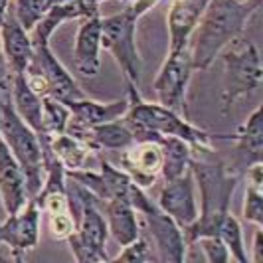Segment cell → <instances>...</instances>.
Instances as JSON below:
<instances>
[{
  "label": "cell",
  "mask_w": 263,
  "mask_h": 263,
  "mask_svg": "<svg viewBox=\"0 0 263 263\" xmlns=\"http://www.w3.org/2000/svg\"><path fill=\"white\" fill-rule=\"evenodd\" d=\"M190 171L200 188L202 210L192 224L182 230L188 248L202 236H218L220 222L230 212L232 196L239 182V172L230 168L222 158L210 148H192Z\"/></svg>",
  "instance_id": "cell-1"
},
{
  "label": "cell",
  "mask_w": 263,
  "mask_h": 263,
  "mask_svg": "<svg viewBox=\"0 0 263 263\" xmlns=\"http://www.w3.org/2000/svg\"><path fill=\"white\" fill-rule=\"evenodd\" d=\"M261 0H208L198 20L188 50L194 71H206L226 46L241 34Z\"/></svg>",
  "instance_id": "cell-2"
},
{
  "label": "cell",
  "mask_w": 263,
  "mask_h": 263,
  "mask_svg": "<svg viewBox=\"0 0 263 263\" xmlns=\"http://www.w3.org/2000/svg\"><path fill=\"white\" fill-rule=\"evenodd\" d=\"M127 99L129 111L125 113L123 123L131 129L135 141H158V137H176L186 141L192 148L212 146V135L190 125L180 117V113L168 107L143 101L135 85H127Z\"/></svg>",
  "instance_id": "cell-3"
},
{
  "label": "cell",
  "mask_w": 263,
  "mask_h": 263,
  "mask_svg": "<svg viewBox=\"0 0 263 263\" xmlns=\"http://www.w3.org/2000/svg\"><path fill=\"white\" fill-rule=\"evenodd\" d=\"M0 137L12 151L14 158L24 172L28 196L34 198L44 184L42 145L36 131L14 111L10 99V81L0 87Z\"/></svg>",
  "instance_id": "cell-4"
},
{
  "label": "cell",
  "mask_w": 263,
  "mask_h": 263,
  "mask_svg": "<svg viewBox=\"0 0 263 263\" xmlns=\"http://www.w3.org/2000/svg\"><path fill=\"white\" fill-rule=\"evenodd\" d=\"M224 60V91L222 113H230L237 99L255 91L263 81L259 50L248 38L237 36L220 52Z\"/></svg>",
  "instance_id": "cell-5"
},
{
  "label": "cell",
  "mask_w": 263,
  "mask_h": 263,
  "mask_svg": "<svg viewBox=\"0 0 263 263\" xmlns=\"http://www.w3.org/2000/svg\"><path fill=\"white\" fill-rule=\"evenodd\" d=\"M129 202L135 212L145 220L146 234L153 248L157 251L158 261L182 263L186 259L188 243L182 234V228L172 220L166 212L158 208L157 202H153L145 194V188L137 186L135 182L129 190Z\"/></svg>",
  "instance_id": "cell-6"
},
{
  "label": "cell",
  "mask_w": 263,
  "mask_h": 263,
  "mask_svg": "<svg viewBox=\"0 0 263 263\" xmlns=\"http://www.w3.org/2000/svg\"><path fill=\"white\" fill-rule=\"evenodd\" d=\"M24 78L30 89L40 97L50 95L66 105L69 101L85 97L78 87L76 79L69 76V71L62 66V62L53 55L48 44H34V55L24 71Z\"/></svg>",
  "instance_id": "cell-7"
},
{
  "label": "cell",
  "mask_w": 263,
  "mask_h": 263,
  "mask_svg": "<svg viewBox=\"0 0 263 263\" xmlns=\"http://www.w3.org/2000/svg\"><path fill=\"white\" fill-rule=\"evenodd\" d=\"M137 22L139 20L125 10L101 18V48L115 58L127 85L135 87L141 83V58L135 42Z\"/></svg>",
  "instance_id": "cell-8"
},
{
  "label": "cell",
  "mask_w": 263,
  "mask_h": 263,
  "mask_svg": "<svg viewBox=\"0 0 263 263\" xmlns=\"http://www.w3.org/2000/svg\"><path fill=\"white\" fill-rule=\"evenodd\" d=\"M192 60L188 46L172 52L166 55L164 64L160 66L157 73V79L153 83V89L157 93L158 103L168 107L172 111L180 113L184 109V97L188 83L192 78Z\"/></svg>",
  "instance_id": "cell-9"
},
{
  "label": "cell",
  "mask_w": 263,
  "mask_h": 263,
  "mask_svg": "<svg viewBox=\"0 0 263 263\" xmlns=\"http://www.w3.org/2000/svg\"><path fill=\"white\" fill-rule=\"evenodd\" d=\"M40 206L34 198H28L24 208L8 216L0 224V246L10 250L12 259H22V253L38 246L40 239Z\"/></svg>",
  "instance_id": "cell-10"
},
{
  "label": "cell",
  "mask_w": 263,
  "mask_h": 263,
  "mask_svg": "<svg viewBox=\"0 0 263 263\" xmlns=\"http://www.w3.org/2000/svg\"><path fill=\"white\" fill-rule=\"evenodd\" d=\"M194 188H196V182H194L192 171H186L178 178L164 180V186L158 192V208L166 212L182 230L188 228L198 218Z\"/></svg>",
  "instance_id": "cell-11"
},
{
  "label": "cell",
  "mask_w": 263,
  "mask_h": 263,
  "mask_svg": "<svg viewBox=\"0 0 263 263\" xmlns=\"http://www.w3.org/2000/svg\"><path fill=\"white\" fill-rule=\"evenodd\" d=\"M121 153V168L135 184L148 188L157 182L162 168V153L157 141H135Z\"/></svg>",
  "instance_id": "cell-12"
},
{
  "label": "cell",
  "mask_w": 263,
  "mask_h": 263,
  "mask_svg": "<svg viewBox=\"0 0 263 263\" xmlns=\"http://www.w3.org/2000/svg\"><path fill=\"white\" fill-rule=\"evenodd\" d=\"M28 198L24 172L14 158L12 151L0 137V200L6 216H14L22 210Z\"/></svg>",
  "instance_id": "cell-13"
},
{
  "label": "cell",
  "mask_w": 263,
  "mask_h": 263,
  "mask_svg": "<svg viewBox=\"0 0 263 263\" xmlns=\"http://www.w3.org/2000/svg\"><path fill=\"white\" fill-rule=\"evenodd\" d=\"M81 26L76 36L73 60L76 69L85 78H93L101 69V14L81 18Z\"/></svg>",
  "instance_id": "cell-14"
},
{
  "label": "cell",
  "mask_w": 263,
  "mask_h": 263,
  "mask_svg": "<svg viewBox=\"0 0 263 263\" xmlns=\"http://www.w3.org/2000/svg\"><path fill=\"white\" fill-rule=\"evenodd\" d=\"M0 46L12 73H24L34 55V44L30 32L22 28L14 10L8 12L6 22L0 28Z\"/></svg>",
  "instance_id": "cell-15"
},
{
  "label": "cell",
  "mask_w": 263,
  "mask_h": 263,
  "mask_svg": "<svg viewBox=\"0 0 263 263\" xmlns=\"http://www.w3.org/2000/svg\"><path fill=\"white\" fill-rule=\"evenodd\" d=\"M208 0H172L168 10V53L178 52L188 46V40L196 28Z\"/></svg>",
  "instance_id": "cell-16"
},
{
  "label": "cell",
  "mask_w": 263,
  "mask_h": 263,
  "mask_svg": "<svg viewBox=\"0 0 263 263\" xmlns=\"http://www.w3.org/2000/svg\"><path fill=\"white\" fill-rule=\"evenodd\" d=\"M255 162H263V117L261 105L246 119L236 135V158L234 171L241 172Z\"/></svg>",
  "instance_id": "cell-17"
},
{
  "label": "cell",
  "mask_w": 263,
  "mask_h": 263,
  "mask_svg": "<svg viewBox=\"0 0 263 263\" xmlns=\"http://www.w3.org/2000/svg\"><path fill=\"white\" fill-rule=\"evenodd\" d=\"M101 212L105 216L107 230L115 237L119 246L131 243L135 237L141 234L139 226V214L135 212L131 202L127 198H111L101 204Z\"/></svg>",
  "instance_id": "cell-18"
},
{
  "label": "cell",
  "mask_w": 263,
  "mask_h": 263,
  "mask_svg": "<svg viewBox=\"0 0 263 263\" xmlns=\"http://www.w3.org/2000/svg\"><path fill=\"white\" fill-rule=\"evenodd\" d=\"M67 107L71 111V123L81 125V127H95L101 123L125 117V113L129 111V99L125 97V99H115L109 103H99L87 97H81L76 101H69Z\"/></svg>",
  "instance_id": "cell-19"
},
{
  "label": "cell",
  "mask_w": 263,
  "mask_h": 263,
  "mask_svg": "<svg viewBox=\"0 0 263 263\" xmlns=\"http://www.w3.org/2000/svg\"><path fill=\"white\" fill-rule=\"evenodd\" d=\"M10 99L14 111L28 123L36 135L42 133V97L30 89L24 73H12L10 78Z\"/></svg>",
  "instance_id": "cell-20"
},
{
  "label": "cell",
  "mask_w": 263,
  "mask_h": 263,
  "mask_svg": "<svg viewBox=\"0 0 263 263\" xmlns=\"http://www.w3.org/2000/svg\"><path fill=\"white\" fill-rule=\"evenodd\" d=\"M162 153V168L160 176L164 180H172L182 176L186 171H190V157H192V146L182 139L176 137H158L157 141Z\"/></svg>",
  "instance_id": "cell-21"
},
{
  "label": "cell",
  "mask_w": 263,
  "mask_h": 263,
  "mask_svg": "<svg viewBox=\"0 0 263 263\" xmlns=\"http://www.w3.org/2000/svg\"><path fill=\"white\" fill-rule=\"evenodd\" d=\"M50 146L55 153V157L60 158L62 164L66 166V171L85 168V164L89 160V155L93 153L79 137L69 135V133H62V135L50 139Z\"/></svg>",
  "instance_id": "cell-22"
},
{
  "label": "cell",
  "mask_w": 263,
  "mask_h": 263,
  "mask_svg": "<svg viewBox=\"0 0 263 263\" xmlns=\"http://www.w3.org/2000/svg\"><path fill=\"white\" fill-rule=\"evenodd\" d=\"M71 119V111L66 103L53 99L50 95L42 97V133L46 137H58L67 131V123Z\"/></svg>",
  "instance_id": "cell-23"
},
{
  "label": "cell",
  "mask_w": 263,
  "mask_h": 263,
  "mask_svg": "<svg viewBox=\"0 0 263 263\" xmlns=\"http://www.w3.org/2000/svg\"><path fill=\"white\" fill-rule=\"evenodd\" d=\"M218 237L224 241V246L228 248L232 259L237 263H248L250 257H248V251L243 248V234H241V226L237 222V218L228 212L224 216V220L220 222V228H218Z\"/></svg>",
  "instance_id": "cell-24"
},
{
  "label": "cell",
  "mask_w": 263,
  "mask_h": 263,
  "mask_svg": "<svg viewBox=\"0 0 263 263\" xmlns=\"http://www.w3.org/2000/svg\"><path fill=\"white\" fill-rule=\"evenodd\" d=\"M62 0H14V14L24 30L32 32L34 26L48 14L53 4Z\"/></svg>",
  "instance_id": "cell-25"
},
{
  "label": "cell",
  "mask_w": 263,
  "mask_h": 263,
  "mask_svg": "<svg viewBox=\"0 0 263 263\" xmlns=\"http://www.w3.org/2000/svg\"><path fill=\"white\" fill-rule=\"evenodd\" d=\"M153 259H157V253H153V243H151V239L143 232L135 237L131 243L123 246V251L119 255L111 257V261H135V263L153 261Z\"/></svg>",
  "instance_id": "cell-26"
},
{
  "label": "cell",
  "mask_w": 263,
  "mask_h": 263,
  "mask_svg": "<svg viewBox=\"0 0 263 263\" xmlns=\"http://www.w3.org/2000/svg\"><path fill=\"white\" fill-rule=\"evenodd\" d=\"M243 218L251 224L263 228V186L248 184L246 202H243Z\"/></svg>",
  "instance_id": "cell-27"
},
{
  "label": "cell",
  "mask_w": 263,
  "mask_h": 263,
  "mask_svg": "<svg viewBox=\"0 0 263 263\" xmlns=\"http://www.w3.org/2000/svg\"><path fill=\"white\" fill-rule=\"evenodd\" d=\"M194 243L200 246V250L204 253L208 263H228L232 261V255L228 248L224 246V241L218 236H202L198 237Z\"/></svg>",
  "instance_id": "cell-28"
},
{
  "label": "cell",
  "mask_w": 263,
  "mask_h": 263,
  "mask_svg": "<svg viewBox=\"0 0 263 263\" xmlns=\"http://www.w3.org/2000/svg\"><path fill=\"white\" fill-rule=\"evenodd\" d=\"M48 216H50L48 224H50V232H52L53 239H67L76 232V220H73L69 210L52 212Z\"/></svg>",
  "instance_id": "cell-29"
},
{
  "label": "cell",
  "mask_w": 263,
  "mask_h": 263,
  "mask_svg": "<svg viewBox=\"0 0 263 263\" xmlns=\"http://www.w3.org/2000/svg\"><path fill=\"white\" fill-rule=\"evenodd\" d=\"M123 4V10L127 14H131L133 18H143L148 10H153L160 0H119Z\"/></svg>",
  "instance_id": "cell-30"
},
{
  "label": "cell",
  "mask_w": 263,
  "mask_h": 263,
  "mask_svg": "<svg viewBox=\"0 0 263 263\" xmlns=\"http://www.w3.org/2000/svg\"><path fill=\"white\" fill-rule=\"evenodd\" d=\"M251 263H263V228L257 226V232L253 236V248H251Z\"/></svg>",
  "instance_id": "cell-31"
},
{
  "label": "cell",
  "mask_w": 263,
  "mask_h": 263,
  "mask_svg": "<svg viewBox=\"0 0 263 263\" xmlns=\"http://www.w3.org/2000/svg\"><path fill=\"white\" fill-rule=\"evenodd\" d=\"M10 78H12V71H10V67H8V62H6L4 52H2V46H0V87H2L4 83H8Z\"/></svg>",
  "instance_id": "cell-32"
},
{
  "label": "cell",
  "mask_w": 263,
  "mask_h": 263,
  "mask_svg": "<svg viewBox=\"0 0 263 263\" xmlns=\"http://www.w3.org/2000/svg\"><path fill=\"white\" fill-rule=\"evenodd\" d=\"M10 10H12V0H0V28L6 22Z\"/></svg>",
  "instance_id": "cell-33"
},
{
  "label": "cell",
  "mask_w": 263,
  "mask_h": 263,
  "mask_svg": "<svg viewBox=\"0 0 263 263\" xmlns=\"http://www.w3.org/2000/svg\"><path fill=\"white\" fill-rule=\"evenodd\" d=\"M85 2H89V4H95V6H99V2H97V0H85Z\"/></svg>",
  "instance_id": "cell-34"
},
{
  "label": "cell",
  "mask_w": 263,
  "mask_h": 263,
  "mask_svg": "<svg viewBox=\"0 0 263 263\" xmlns=\"http://www.w3.org/2000/svg\"><path fill=\"white\" fill-rule=\"evenodd\" d=\"M97 2H99V4H101V2H103V0H97Z\"/></svg>",
  "instance_id": "cell-35"
}]
</instances>
